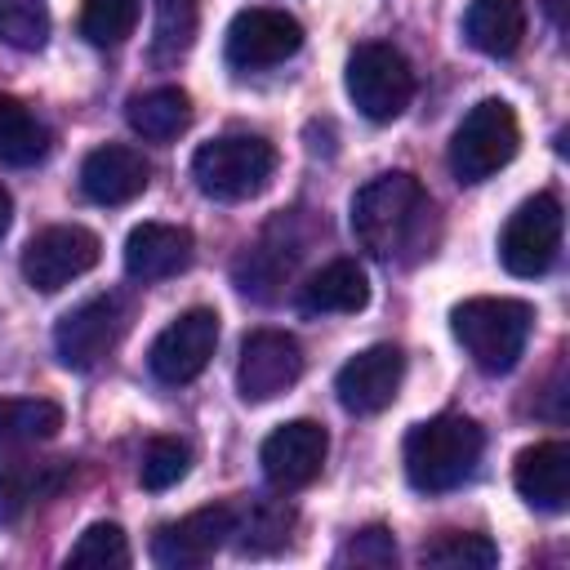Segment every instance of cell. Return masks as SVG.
Segmentation results:
<instances>
[{"label":"cell","mask_w":570,"mask_h":570,"mask_svg":"<svg viewBox=\"0 0 570 570\" xmlns=\"http://www.w3.org/2000/svg\"><path fill=\"white\" fill-rule=\"evenodd\" d=\"M436 232V205L414 174H379L352 196V236L379 263L410 267L428 258Z\"/></svg>","instance_id":"1"},{"label":"cell","mask_w":570,"mask_h":570,"mask_svg":"<svg viewBox=\"0 0 570 570\" xmlns=\"http://www.w3.org/2000/svg\"><path fill=\"white\" fill-rule=\"evenodd\" d=\"M481 450H485V432L468 414L423 419L405 436V476L423 494H445L476 472Z\"/></svg>","instance_id":"2"},{"label":"cell","mask_w":570,"mask_h":570,"mask_svg":"<svg viewBox=\"0 0 570 570\" xmlns=\"http://www.w3.org/2000/svg\"><path fill=\"white\" fill-rule=\"evenodd\" d=\"M450 330L481 374H508L530 343L534 307L521 298H494V294L463 298L450 312Z\"/></svg>","instance_id":"3"},{"label":"cell","mask_w":570,"mask_h":570,"mask_svg":"<svg viewBox=\"0 0 570 570\" xmlns=\"http://www.w3.org/2000/svg\"><path fill=\"white\" fill-rule=\"evenodd\" d=\"M276 174V147L258 134H223L196 147L191 178L209 200L236 205L258 196Z\"/></svg>","instance_id":"4"},{"label":"cell","mask_w":570,"mask_h":570,"mask_svg":"<svg viewBox=\"0 0 570 570\" xmlns=\"http://www.w3.org/2000/svg\"><path fill=\"white\" fill-rule=\"evenodd\" d=\"M521 147L517 111L503 98H481L450 138V174L459 183H485L499 174Z\"/></svg>","instance_id":"5"},{"label":"cell","mask_w":570,"mask_h":570,"mask_svg":"<svg viewBox=\"0 0 570 570\" xmlns=\"http://www.w3.org/2000/svg\"><path fill=\"white\" fill-rule=\"evenodd\" d=\"M347 98L374 125L396 120L410 107V98H414L410 58L396 45H383V40L356 45L352 58H347Z\"/></svg>","instance_id":"6"},{"label":"cell","mask_w":570,"mask_h":570,"mask_svg":"<svg viewBox=\"0 0 570 570\" xmlns=\"http://www.w3.org/2000/svg\"><path fill=\"white\" fill-rule=\"evenodd\" d=\"M561 232H566V214H561V200L552 191H539V196L521 200L508 214L503 232H499V258H503V267L512 276H521V281L543 276L557 263Z\"/></svg>","instance_id":"7"},{"label":"cell","mask_w":570,"mask_h":570,"mask_svg":"<svg viewBox=\"0 0 570 570\" xmlns=\"http://www.w3.org/2000/svg\"><path fill=\"white\" fill-rule=\"evenodd\" d=\"M98 254H102V245L89 227H80V223L45 227L22 249V281L40 294H58L76 276H85L98 263Z\"/></svg>","instance_id":"8"},{"label":"cell","mask_w":570,"mask_h":570,"mask_svg":"<svg viewBox=\"0 0 570 570\" xmlns=\"http://www.w3.org/2000/svg\"><path fill=\"white\" fill-rule=\"evenodd\" d=\"M129 325V307L120 294H98L80 307H71L58 325H53V352L67 370H94L125 334Z\"/></svg>","instance_id":"9"},{"label":"cell","mask_w":570,"mask_h":570,"mask_svg":"<svg viewBox=\"0 0 570 570\" xmlns=\"http://www.w3.org/2000/svg\"><path fill=\"white\" fill-rule=\"evenodd\" d=\"M214 347H218V312L214 307H187L183 316H174L151 338L147 365L160 383L178 387V383H191L209 365Z\"/></svg>","instance_id":"10"},{"label":"cell","mask_w":570,"mask_h":570,"mask_svg":"<svg viewBox=\"0 0 570 570\" xmlns=\"http://www.w3.org/2000/svg\"><path fill=\"white\" fill-rule=\"evenodd\" d=\"M227 62L236 71H263L303 49V22L285 9H240L227 27Z\"/></svg>","instance_id":"11"},{"label":"cell","mask_w":570,"mask_h":570,"mask_svg":"<svg viewBox=\"0 0 570 570\" xmlns=\"http://www.w3.org/2000/svg\"><path fill=\"white\" fill-rule=\"evenodd\" d=\"M303 374V347L294 334L285 330H254L240 343V361H236V387L249 405L276 401L281 392H289Z\"/></svg>","instance_id":"12"},{"label":"cell","mask_w":570,"mask_h":570,"mask_svg":"<svg viewBox=\"0 0 570 570\" xmlns=\"http://www.w3.org/2000/svg\"><path fill=\"white\" fill-rule=\"evenodd\" d=\"M325 454H330L325 428L316 419H289L263 441L258 463H263V476H267L272 490L294 494V490H303V485H312L321 476Z\"/></svg>","instance_id":"13"},{"label":"cell","mask_w":570,"mask_h":570,"mask_svg":"<svg viewBox=\"0 0 570 570\" xmlns=\"http://www.w3.org/2000/svg\"><path fill=\"white\" fill-rule=\"evenodd\" d=\"M232 530H236V508L232 503L196 508L183 521H169L151 534V561L160 570H196L232 539Z\"/></svg>","instance_id":"14"},{"label":"cell","mask_w":570,"mask_h":570,"mask_svg":"<svg viewBox=\"0 0 570 570\" xmlns=\"http://www.w3.org/2000/svg\"><path fill=\"white\" fill-rule=\"evenodd\" d=\"M401 379H405V352L396 343H374L338 370L334 392L347 414H379L396 401Z\"/></svg>","instance_id":"15"},{"label":"cell","mask_w":570,"mask_h":570,"mask_svg":"<svg viewBox=\"0 0 570 570\" xmlns=\"http://www.w3.org/2000/svg\"><path fill=\"white\" fill-rule=\"evenodd\" d=\"M147 183H151V165L142 160V151L125 142H102L80 165V191L94 205H129L134 196L147 191Z\"/></svg>","instance_id":"16"},{"label":"cell","mask_w":570,"mask_h":570,"mask_svg":"<svg viewBox=\"0 0 570 570\" xmlns=\"http://www.w3.org/2000/svg\"><path fill=\"white\" fill-rule=\"evenodd\" d=\"M196 258V240L187 227L174 223H138L125 240V272L142 285L187 272Z\"/></svg>","instance_id":"17"},{"label":"cell","mask_w":570,"mask_h":570,"mask_svg":"<svg viewBox=\"0 0 570 570\" xmlns=\"http://www.w3.org/2000/svg\"><path fill=\"white\" fill-rule=\"evenodd\" d=\"M512 485L530 508L566 512V503H570V445L566 441L525 445L512 463Z\"/></svg>","instance_id":"18"},{"label":"cell","mask_w":570,"mask_h":570,"mask_svg":"<svg viewBox=\"0 0 570 570\" xmlns=\"http://www.w3.org/2000/svg\"><path fill=\"white\" fill-rule=\"evenodd\" d=\"M71 459H31V454H13L0 459V525H13L27 508L53 499L67 481H71Z\"/></svg>","instance_id":"19"},{"label":"cell","mask_w":570,"mask_h":570,"mask_svg":"<svg viewBox=\"0 0 570 570\" xmlns=\"http://www.w3.org/2000/svg\"><path fill=\"white\" fill-rule=\"evenodd\" d=\"M463 40L485 58H512L525 40L521 0H472L463 13Z\"/></svg>","instance_id":"20"},{"label":"cell","mask_w":570,"mask_h":570,"mask_svg":"<svg viewBox=\"0 0 570 570\" xmlns=\"http://www.w3.org/2000/svg\"><path fill=\"white\" fill-rule=\"evenodd\" d=\"M370 303V281L361 272V263L352 258H334L321 272H312L298 289V307L307 316H334V312H361Z\"/></svg>","instance_id":"21"},{"label":"cell","mask_w":570,"mask_h":570,"mask_svg":"<svg viewBox=\"0 0 570 570\" xmlns=\"http://www.w3.org/2000/svg\"><path fill=\"white\" fill-rule=\"evenodd\" d=\"M125 120L147 142H174L191 125V98L178 85H156L125 102Z\"/></svg>","instance_id":"22"},{"label":"cell","mask_w":570,"mask_h":570,"mask_svg":"<svg viewBox=\"0 0 570 570\" xmlns=\"http://www.w3.org/2000/svg\"><path fill=\"white\" fill-rule=\"evenodd\" d=\"M62 428V405L45 396H0V450L53 441Z\"/></svg>","instance_id":"23"},{"label":"cell","mask_w":570,"mask_h":570,"mask_svg":"<svg viewBox=\"0 0 570 570\" xmlns=\"http://www.w3.org/2000/svg\"><path fill=\"white\" fill-rule=\"evenodd\" d=\"M200 27V4L196 0H151V62L169 67L178 62Z\"/></svg>","instance_id":"24"},{"label":"cell","mask_w":570,"mask_h":570,"mask_svg":"<svg viewBox=\"0 0 570 570\" xmlns=\"http://www.w3.org/2000/svg\"><path fill=\"white\" fill-rule=\"evenodd\" d=\"M49 156V129L9 94H0V160L4 165H36Z\"/></svg>","instance_id":"25"},{"label":"cell","mask_w":570,"mask_h":570,"mask_svg":"<svg viewBox=\"0 0 570 570\" xmlns=\"http://www.w3.org/2000/svg\"><path fill=\"white\" fill-rule=\"evenodd\" d=\"M419 561L436 570H490L499 566V548L490 534H476V530H441L436 539L423 543Z\"/></svg>","instance_id":"26"},{"label":"cell","mask_w":570,"mask_h":570,"mask_svg":"<svg viewBox=\"0 0 570 570\" xmlns=\"http://www.w3.org/2000/svg\"><path fill=\"white\" fill-rule=\"evenodd\" d=\"M289 525H294V512L285 503H276V499H263L245 517L236 512V530L232 534H236V548L245 557H258V552H276L289 539Z\"/></svg>","instance_id":"27"},{"label":"cell","mask_w":570,"mask_h":570,"mask_svg":"<svg viewBox=\"0 0 570 570\" xmlns=\"http://www.w3.org/2000/svg\"><path fill=\"white\" fill-rule=\"evenodd\" d=\"M142 0H85L80 4V36L98 49H116L134 36Z\"/></svg>","instance_id":"28"},{"label":"cell","mask_w":570,"mask_h":570,"mask_svg":"<svg viewBox=\"0 0 570 570\" xmlns=\"http://www.w3.org/2000/svg\"><path fill=\"white\" fill-rule=\"evenodd\" d=\"M187 468H191L187 441H178V436H151L142 445V459H138V481H142V490H169V485H178L187 476Z\"/></svg>","instance_id":"29"},{"label":"cell","mask_w":570,"mask_h":570,"mask_svg":"<svg viewBox=\"0 0 570 570\" xmlns=\"http://www.w3.org/2000/svg\"><path fill=\"white\" fill-rule=\"evenodd\" d=\"M49 40V13L40 0H0V45L40 49Z\"/></svg>","instance_id":"30"},{"label":"cell","mask_w":570,"mask_h":570,"mask_svg":"<svg viewBox=\"0 0 570 570\" xmlns=\"http://www.w3.org/2000/svg\"><path fill=\"white\" fill-rule=\"evenodd\" d=\"M67 566H98V570L129 566V539H125V530L116 521H94L76 539V548L67 552Z\"/></svg>","instance_id":"31"},{"label":"cell","mask_w":570,"mask_h":570,"mask_svg":"<svg viewBox=\"0 0 570 570\" xmlns=\"http://www.w3.org/2000/svg\"><path fill=\"white\" fill-rule=\"evenodd\" d=\"M392 561H396V539H392L383 525L356 530V534L343 543V552H338V566H370V570H383V566H392Z\"/></svg>","instance_id":"32"},{"label":"cell","mask_w":570,"mask_h":570,"mask_svg":"<svg viewBox=\"0 0 570 570\" xmlns=\"http://www.w3.org/2000/svg\"><path fill=\"white\" fill-rule=\"evenodd\" d=\"M543 9H548V18H552V27L566 31V0H543Z\"/></svg>","instance_id":"33"},{"label":"cell","mask_w":570,"mask_h":570,"mask_svg":"<svg viewBox=\"0 0 570 570\" xmlns=\"http://www.w3.org/2000/svg\"><path fill=\"white\" fill-rule=\"evenodd\" d=\"M9 218H13V200H9V191L0 187V236L9 232Z\"/></svg>","instance_id":"34"}]
</instances>
